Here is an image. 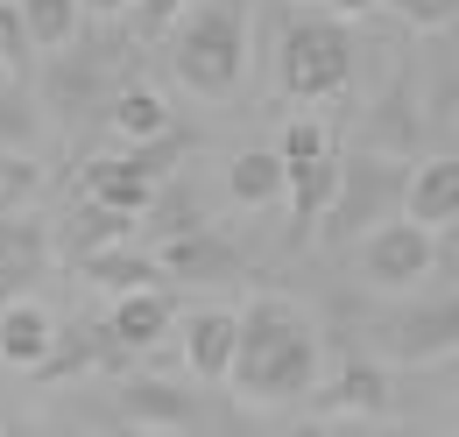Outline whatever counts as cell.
Listing matches in <instances>:
<instances>
[{
	"label": "cell",
	"mask_w": 459,
	"mask_h": 437,
	"mask_svg": "<svg viewBox=\"0 0 459 437\" xmlns=\"http://www.w3.org/2000/svg\"><path fill=\"white\" fill-rule=\"evenodd\" d=\"M170 56L198 99H227L247 71V0H191L170 21Z\"/></svg>",
	"instance_id": "6da1fadb"
},
{
	"label": "cell",
	"mask_w": 459,
	"mask_h": 437,
	"mask_svg": "<svg viewBox=\"0 0 459 437\" xmlns=\"http://www.w3.org/2000/svg\"><path fill=\"white\" fill-rule=\"evenodd\" d=\"M346 78H353V36H346V21L318 14V21H297L283 36V92L290 99H333Z\"/></svg>",
	"instance_id": "7a4b0ae2"
},
{
	"label": "cell",
	"mask_w": 459,
	"mask_h": 437,
	"mask_svg": "<svg viewBox=\"0 0 459 437\" xmlns=\"http://www.w3.org/2000/svg\"><path fill=\"white\" fill-rule=\"evenodd\" d=\"M360 261H368V275H375L382 289H417V282L431 275V261H438V240H431V226L396 218V226H375V233H368Z\"/></svg>",
	"instance_id": "3957f363"
},
{
	"label": "cell",
	"mask_w": 459,
	"mask_h": 437,
	"mask_svg": "<svg viewBox=\"0 0 459 437\" xmlns=\"http://www.w3.org/2000/svg\"><path fill=\"white\" fill-rule=\"evenodd\" d=\"M240 269L247 261L233 254L212 226H177V233H163V247H156V275H177V282H212V275L233 282Z\"/></svg>",
	"instance_id": "277c9868"
},
{
	"label": "cell",
	"mask_w": 459,
	"mask_h": 437,
	"mask_svg": "<svg viewBox=\"0 0 459 437\" xmlns=\"http://www.w3.org/2000/svg\"><path fill=\"white\" fill-rule=\"evenodd\" d=\"M247 395L255 402H290V395H311L318 388V331H304V338H290V346H276L255 374H247Z\"/></svg>",
	"instance_id": "5b68a950"
},
{
	"label": "cell",
	"mask_w": 459,
	"mask_h": 437,
	"mask_svg": "<svg viewBox=\"0 0 459 437\" xmlns=\"http://www.w3.org/2000/svg\"><path fill=\"white\" fill-rule=\"evenodd\" d=\"M403 218L410 226H453L459 218V156H431L403 184Z\"/></svg>",
	"instance_id": "8992f818"
},
{
	"label": "cell",
	"mask_w": 459,
	"mask_h": 437,
	"mask_svg": "<svg viewBox=\"0 0 459 437\" xmlns=\"http://www.w3.org/2000/svg\"><path fill=\"white\" fill-rule=\"evenodd\" d=\"M156 176L149 169H134L127 156H100V163L85 169V205H107V212H127V218H142L149 205H156Z\"/></svg>",
	"instance_id": "52a82bcc"
},
{
	"label": "cell",
	"mask_w": 459,
	"mask_h": 437,
	"mask_svg": "<svg viewBox=\"0 0 459 437\" xmlns=\"http://www.w3.org/2000/svg\"><path fill=\"white\" fill-rule=\"evenodd\" d=\"M57 353V318L43 304H7L0 311V360L7 367H50Z\"/></svg>",
	"instance_id": "ba28073f"
},
{
	"label": "cell",
	"mask_w": 459,
	"mask_h": 437,
	"mask_svg": "<svg viewBox=\"0 0 459 437\" xmlns=\"http://www.w3.org/2000/svg\"><path fill=\"white\" fill-rule=\"evenodd\" d=\"M283 198L297 226H318V218L340 205V163L333 156H311V163H283Z\"/></svg>",
	"instance_id": "9c48e42d"
},
{
	"label": "cell",
	"mask_w": 459,
	"mask_h": 437,
	"mask_svg": "<svg viewBox=\"0 0 459 437\" xmlns=\"http://www.w3.org/2000/svg\"><path fill=\"white\" fill-rule=\"evenodd\" d=\"M184 360L198 381H227L233 374V311H198L184 325Z\"/></svg>",
	"instance_id": "30bf717a"
},
{
	"label": "cell",
	"mask_w": 459,
	"mask_h": 437,
	"mask_svg": "<svg viewBox=\"0 0 459 437\" xmlns=\"http://www.w3.org/2000/svg\"><path fill=\"white\" fill-rule=\"evenodd\" d=\"M170 296H163V289H120V304H114V338L120 346H134V353H149V346H156V338H163V331H170Z\"/></svg>",
	"instance_id": "8fae6325"
},
{
	"label": "cell",
	"mask_w": 459,
	"mask_h": 437,
	"mask_svg": "<svg viewBox=\"0 0 459 437\" xmlns=\"http://www.w3.org/2000/svg\"><path fill=\"white\" fill-rule=\"evenodd\" d=\"M227 198L247 205V212L276 205V198H283V156H276V149H240L227 163Z\"/></svg>",
	"instance_id": "7c38bea8"
},
{
	"label": "cell",
	"mask_w": 459,
	"mask_h": 437,
	"mask_svg": "<svg viewBox=\"0 0 459 437\" xmlns=\"http://www.w3.org/2000/svg\"><path fill=\"white\" fill-rule=\"evenodd\" d=\"M114 134L134 141V149H142V141H163V134H170V99L149 92V85H127L114 99Z\"/></svg>",
	"instance_id": "4fadbf2b"
},
{
	"label": "cell",
	"mask_w": 459,
	"mask_h": 437,
	"mask_svg": "<svg viewBox=\"0 0 459 437\" xmlns=\"http://www.w3.org/2000/svg\"><path fill=\"white\" fill-rule=\"evenodd\" d=\"M50 261V247H43V226H29V218H7L0 226V289H22V282H36V269Z\"/></svg>",
	"instance_id": "5bb4252c"
},
{
	"label": "cell",
	"mask_w": 459,
	"mask_h": 437,
	"mask_svg": "<svg viewBox=\"0 0 459 437\" xmlns=\"http://www.w3.org/2000/svg\"><path fill=\"white\" fill-rule=\"evenodd\" d=\"M14 14L29 29V50H64L78 36V21H85L78 0H14Z\"/></svg>",
	"instance_id": "9a60e30c"
},
{
	"label": "cell",
	"mask_w": 459,
	"mask_h": 437,
	"mask_svg": "<svg viewBox=\"0 0 459 437\" xmlns=\"http://www.w3.org/2000/svg\"><path fill=\"white\" fill-rule=\"evenodd\" d=\"M85 275L92 282H107V289H156V254H134V247H85Z\"/></svg>",
	"instance_id": "2e32d148"
},
{
	"label": "cell",
	"mask_w": 459,
	"mask_h": 437,
	"mask_svg": "<svg viewBox=\"0 0 459 437\" xmlns=\"http://www.w3.org/2000/svg\"><path fill=\"white\" fill-rule=\"evenodd\" d=\"M382 395H389V388H382V367L353 360L340 381L325 388V409H360V416H375V409H382Z\"/></svg>",
	"instance_id": "e0dca14e"
},
{
	"label": "cell",
	"mask_w": 459,
	"mask_h": 437,
	"mask_svg": "<svg viewBox=\"0 0 459 437\" xmlns=\"http://www.w3.org/2000/svg\"><path fill=\"white\" fill-rule=\"evenodd\" d=\"M276 156H283V163H311V156H333V141H325V127L304 113V120H290V127H283Z\"/></svg>",
	"instance_id": "ac0fdd59"
},
{
	"label": "cell",
	"mask_w": 459,
	"mask_h": 437,
	"mask_svg": "<svg viewBox=\"0 0 459 437\" xmlns=\"http://www.w3.org/2000/svg\"><path fill=\"white\" fill-rule=\"evenodd\" d=\"M29 29H22V14H14V0H0V71H22L29 64Z\"/></svg>",
	"instance_id": "d6986e66"
},
{
	"label": "cell",
	"mask_w": 459,
	"mask_h": 437,
	"mask_svg": "<svg viewBox=\"0 0 459 437\" xmlns=\"http://www.w3.org/2000/svg\"><path fill=\"white\" fill-rule=\"evenodd\" d=\"M36 184H43V176H36V163H22V156H0V205H22Z\"/></svg>",
	"instance_id": "ffe728a7"
},
{
	"label": "cell",
	"mask_w": 459,
	"mask_h": 437,
	"mask_svg": "<svg viewBox=\"0 0 459 437\" xmlns=\"http://www.w3.org/2000/svg\"><path fill=\"white\" fill-rule=\"evenodd\" d=\"M389 7H396L410 29H446L453 21V0H389Z\"/></svg>",
	"instance_id": "44dd1931"
},
{
	"label": "cell",
	"mask_w": 459,
	"mask_h": 437,
	"mask_svg": "<svg viewBox=\"0 0 459 437\" xmlns=\"http://www.w3.org/2000/svg\"><path fill=\"white\" fill-rule=\"evenodd\" d=\"M191 0H142V14H149V29H170L177 14H184Z\"/></svg>",
	"instance_id": "7402d4cb"
},
{
	"label": "cell",
	"mask_w": 459,
	"mask_h": 437,
	"mask_svg": "<svg viewBox=\"0 0 459 437\" xmlns=\"http://www.w3.org/2000/svg\"><path fill=\"white\" fill-rule=\"evenodd\" d=\"M375 7H382V0H325V14H333V21H353V14H375Z\"/></svg>",
	"instance_id": "603a6c76"
},
{
	"label": "cell",
	"mask_w": 459,
	"mask_h": 437,
	"mask_svg": "<svg viewBox=\"0 0 459 437\" xmlns=\"http://www.w3.org/2000/svg\"><path fill=\"white\" fill-rule=\"evenodd\" d=\"M78 7H85V14H127L134 0H78Z\"/></svg>",
	"instance_id": "cb8c5ba5"
},
{
	"label": "cell",
	"mask_w": 459,
	"mask_h": 437,
	"mask_svg": "<svg viewBox=\"0 0 459 437\" xmlns=\"http://www.w3.org/2000/svg\"><path fill=\"white\" fill-rule=\"evenodd\" d=\"M290 437H333V431H325V424H304V431H290Z\"/></svg>",
	"instance_id": "d4e9b609"
}]
</instances>
